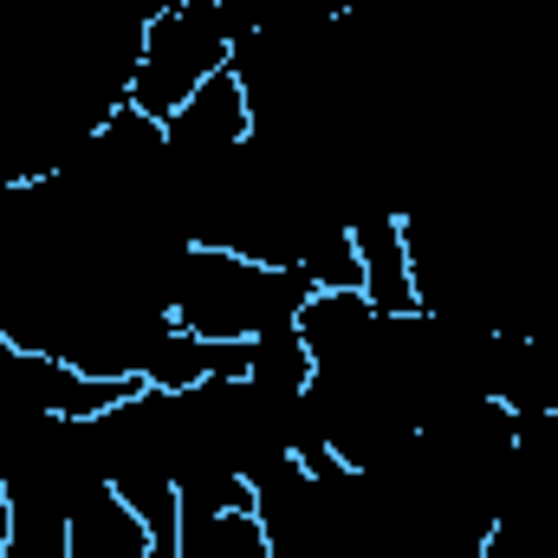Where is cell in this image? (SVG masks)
<instances>
[{"label":"cell","mask_w":558,"mask_h":558,"mask_svg":"<svg viewBox=\"0 0 558 558\" xmlns=\"http://www.w3.org/2000/svg\"><path fill=\"white\" fill-rule=\"evenodd\" d=\"M312 292H318L312 279L279 267V260H254L241 247L182 234L175 260H169V279H162V312L189 338L254 344V338H274L286 325H299Z\"/></svg>","instance_id":"obj_1"},{"label":"cell","mask_w":558,"mask_h":558,"mask_svg":"<svg viewBox=\"0 0 558 558\" xmlns=\"http://www.w3.org/2000/svg\"><path fill=\"white\" fill-rule=\"evenodd\" d=\"M241 52V26L221 0H156L143 13L137 65H131V111L149 124H169L215 72H228Z\"/></svg>","instance_id":"obj_2"},{"label":"cell","mask_w":558,"mask_h":558,"mask_svg":"<svg viewBox=\"0 0 558 558\" xmlns=\"http://www.w3.org/2000/svg\"><path fill=\"white\" fill-rule=\"evenodd\" d=\"M156 553V533L137 513L131 494H118L111 481H92L78 500H72V546L65 558H149Z\"/></svg>","instance_id":"obj_3"},{"label":"cell","mask_w":558,"mask_h":558,"mask_svg":"<svg viewBox=\"0 0 558 558\" xmlns=\"http://www.w3.org/2000/svg\"><path fill=\"white\" fill-rule=\"evenodd\" d=\"M215 558H279L260 526V507H254V481L215 500Z\"/></svg>","instance_id":"obj_4"}]
</instances>
